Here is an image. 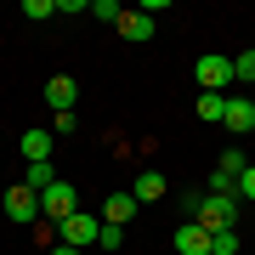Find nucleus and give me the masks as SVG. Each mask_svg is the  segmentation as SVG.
<instances>
[{
	"label": "nucleus",
	"instance_id": "obj_14",
	"mask_svg": "<svg viewBox=\"0 0 255 255\" xmlns=\"http://www.w3.org/2000/svg\"><path fill=\"white\" fill-rule=\"evenodd\" d=\"M51 182H63V176H57L51 159H46V164H28V182H23V187H28V193H46Z\"/></svg>",
	"mask_w": 255,
	"mask_h": 255
},
{
	"label": "nucleus",
	"instance_id": "obj_12",
	"mask_svg": "<svg viewBox=\"0 0 255 255\" xmlns=\"http://www.w3.org/2000/svg\"><path fill=\"white\" fill-rule=\"evenodd\" d=\"M130 199H136V204H159V199H164V176H159V170H142L136 187H130Z\"/></svg>",
	"mask_w": 255,
	"mask_h": 255
},
{
	"label": "nucleus",
	"instance_id": "obj_10",
	"mask_svg": "<svg viewBox=\"0 0 255 255\" xmlns=\"http://www.w3.org/2000/svg\"><path fill=\"white\" fill-rule=\"evenodd\" d=\"M114 28H119L125 40H136V46H142V40H153V17H147V11H125Z\"/></svg>",
	"mask_w": 255,
	"mask_h": 255
},
{
	"label": "nucleus",
	"instance_id": "obj_5",
	"mask_svg": "<svg viewBox=\"0 0 255 255\" xmlns=\"http://www.w3.org/2000/svg\"><path fill=\"white\" fill-rule=\"evenodd\" d=\"M57 233H63V244H74V250H80V244H97V233H102V216H85V210H74V216H68Z\"/></svg>",
	"mask_w": 255,
	"mask_h": 255
},
{
	"label": "nucleus",
	"instance_id": "obj_6",
	"mask_svg": "<svg viewBox=\"0 0 255 255\" xmlns=\"http://www.w3.org/2000/svg\"><path fill=\"white\" fill-rule=\"evenodd\" d=\"M46 102H51L57 114H74V102H80V85H74L68 74H51V80H46Z\"/></svg>",
	"mask_w": 255,
	"mask_h": 255
},
{
	"label": "nucleus",
	"instance_id": "obj_9",
	"mask_svg": "<svg viewBox=\"0 0 255 255\" xmlns=\"http://www.w3.org/2000/svg\"><path fill=\"white\" fill-rule=\"evenodd\" d=\"M136 210H142V204L130 199V193H114V199H102V221H108V227H125Z\"/></svg>",
	"mask_w": 255,
	"mask_h": 255
},
{
	"label": "nucleus",
	"instance_id": "obj_7",
	"mask_svg": "<svg viewBox=\"0 0 255 255\" xmlns=\"http://www.w3.org/2000/svg\"><path fill=\"white\" fill-rule=\"evenodd\" d=\"M221 125H227L233 136H250L255 130V102L250 97H227V119H221Z\"/></svg>",
	"mask_w": 255,
	"mask_h": 255
},
{
	"label": "nucleus",
	"instance_id": "obj_18",
	"mask_svg": "<svg viewBox=\"0 0 255 255\" xmlns=\"http://www.w3.org/2000/svg\"><path fill=\"white\" fill-rule=\"evenodd\" d=\"M23 17H57V0H23Z\"/></svg>",
	"mask_w": 255,
	"mask_h": 255
},
{
	"label": "nucleus",
	"instance_id": "obj_20",
	"mask_svg": "<svg viewBox=\"0 0 255 255\" xmlns=\"http://www.w3.org/2000/svg\"><path fill=\"white\" fill-rule=\"evenodd\" d=\"M97 244H102V250H119V244H125V227H108V221H102V233H97Z\"/></svg>",
	"mask_w": 255,
	"mask_h": 255
},
{
	"label": "nucleus",
	"instance_id": "obj_1",
	"mask_svg": "<svg viewBox=\"0 0 255 255\" xmlns=\"http://www.w3.org/2000/svg\"><path fill=\"white\" fill-rule=\"evenodd\" d=\"M193 221H199L210 238H216V233H227V227H238V199H204Z\"/></svg>",
	"mask_w": 255,
	"mask_h": 255
},
{
	"label": "nucleus",
	"instance_id": "obj_3",
	"mask_svg": "<svg viewBox=\"0 0 255 255\" xmlns=\"http://www.w3.org/2000/svg\"><path fill=\"white\" fill-rule=\"evenodd\" d=\"M0 210H6L11 227H28V221H40V193H28V187H6Z\"/></svg>",
	"mask_w": 255,
	"mask_h": 255
},
{
	"label": "nucleus",
	"instance_id": "obj_8",
	"mask_svg": "<svg viewBox=\"0 0 255 255\" xmlns=\"http://www.w3.org/2000/svg\"><path fill=\"white\" fill-rule=\"evenodd\" d=\"M176 250L182 255H210V233L199 221H182V227H176Z\"/></svg>",
	"mask_w": 255,
	"mask_h": 255
},
{
	"label": "nucleus",
	"instance_id": "obj_16",
	"mask_svg": "<svg viewBox=\"0 0 255 255\" xmlns=\"http://www.w3.org/2000/svg\"><path fill=\"white\" fill-rule=\"evenodd\" d=\"M216 170H227V176H244V170H250V159L238 153V147H227V153L216 159Z\"/></svg>",
	"mask_w": 255,
	"mask_h": 255
},
{
	"label": "nucleus",
	"instance_id": "obj_15",
	"mask_svg": "<svg viewBox=\"0 0 255 255\" xmlns=\"http://www.w3.org/2000/svg\"><path fill=\"white\" fill-rule=\"evenodd\" d=\"M238 250H244L238 227H227V233H216V238H210V255H238Z\"/></svg>",
	"mask_w": 255,
	"mask_h": 255
},
{
	"label": "nucleus",
	"instance_id": "obj_22",
	"mask_svg": "<svg viewBox=\"0 0 255 255\" xmlns=\"http://www.w3.org/2000/svg\"><path fill=\"white\" fill-rule=\"evenodd\" d=\"M238 199H255V164H250L244 176H238Z\"/></svg>",
	"mask_w": 255,
	"mask_h": 255
},
{
	"label": "nucleus",
	"instance_id": "obj_13",
	"mask_svg": "<svg viewBox=\"0 0 255 255\" xmlns=\"http://www.w3.org/2000/svg\"><path fill=\"white\" fill-rule=\"evenodd\" d=\"M193 114H199L204 125H221V119H227V97H221V91H204V97H199V108H193Z\"/></svg>",
	"mask_w": 255,
	"mask_h": 255
},
{
	"label": "nucleus",
	"instance_id": "obj_2",
	"mask_svg": "<svg viewBox=\"0 0 255 255\" xmlns=\"http://www.w3.org/2000/svg\"><path fill=\"white\" fill-rule=\"evenodd\" d=\"M74 210H80V204H74V182H51L46 193H40V216H46L51 227H63Z\"/></svg>",
	"mask_w": 255,
	"mask_h": 255
},
{
	"label": "nucleus",
	"instance_id": "obj_23",
	"mask_svg": "<svg viewBox=\"0 0 255 255\" xmlns=\"http://www.w3.org/2000/svg\"><path fill=\"white\" fill-rule=\"evenodd\" d=\"M51 255H80V250H74V244H51Z\"/></svg>",
	"mask_w": 255,
	"mask_h": 255
},
{
	"label": "nucleus",
	"instance_id": "obj_21",
	"mask_svg": "<svg viewBox=\"0 0 255 255\" xmlns=\"http://www.w3.org/2000/svg\"><path fill=\"white\" fill-rule=\"evenodd\" d=\"M74 125H80L74 114H57V119H51V136H74Z\"/></svg>",
	"mask_w": 255,
	"mask_h": 255
},
{
	"label": "nucleus",
	"instance_id": "obj_4",
	"mask_svg": "<svg viewBox=\"0 0 255 255\" xmlns=\"http://www.w3.org/2000/svg\"><path fill=\"white\" fill-rule=\"evenodd\" d=\"M193 80H199L204 91H221V85L233 80V57H216V51L199 57V63H193Z\"/></svg>",
	"mask_w": 255,
	"mask_h": 255
},
{
	"label": "nucleus",
	"instance_id": "obj_17",
	"mask_svg": "<svg viewBox=\"0 0 255 255\" xmlns=\"http://www.w3.org/2000/svg\"><path fill=\"white\" fill-rule=\"evenodd\" d=\"M233 80H244V85H255V46H250L244 57H233Z\"/></svg>",
	"mask_w": 255,
	"mask_h": 255
},
{
	"label": "nucleus",
	"instance_id": "obj_19",
	"mask_svg": "<svg viewBox=\"0 0 255 255\" xmlns=\"http://www.w3.org/2000/svg\"><path fill=\"white\" fill-rule=\"evenodd\" d=\"M91 17H102V23H119V17H125V11H119L114 0H91Z\"/></svg>",
	"mask_w": 255,
	"mask_h": 255
},
{
	"label": "nucleus",
	"instance_id": "obj_11",
	"mask_svg": "<svg viewBox=\"0 0 255 255\" xmlns=\"http://www.w3.org/2000/svg\"><path fill=\"white\" fill-rule=\"evenodd\" d=\"M17 147H23V159H28V164H46V159H51V130H23V142H17Z\"/></svg>",
	"mask_w": 255,
	"mask_h": 255
}]
</instances>
